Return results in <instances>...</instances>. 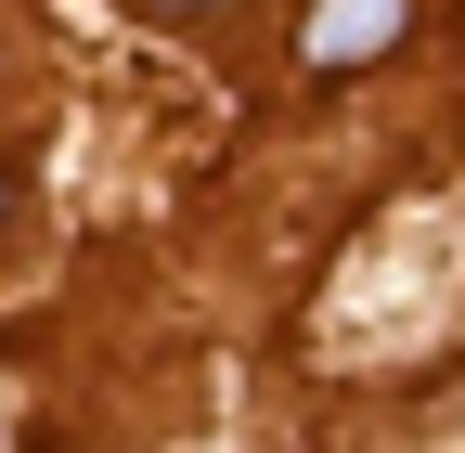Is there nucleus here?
Here are the masks:
<instances>
[{
    "mask_svg": "<svg viewBox=\"0 0 465 453\" xmlns=\"http://www.w3.org/2000/svg\"><path fill=\"white\" fill-rule=\"evenodd\" d=\"M401 26H414V0H311V78H349V65H375V52H401Z\"/></svg>",
    "mask_w": 465,
    "mask_h": 453,
    "instance_id": "f257e3e1",
    "label": "nucleus"
},
{
    "mask_svg": "<svg viewBox=\"0 0 465 453\" xmlns=\"http://www.w3.org/2000/svg\"><path fill=\"white\" fill-rule=\"evenodd\" d=\"M14 207H26V156H0V234H14Z\"/></svg>",
    "mask_w": 465,
    "mask_h": 453,
    "instance_id": "f03ea898",
    "label": "nucleus"
},
{
    "mask_svg": "<svg viewBox=\"0 0 465 453\" xmlns=\"http://www.w3.org/2000/svg\"><path fill=\"white\" fill-rule=\"evenodd\" d=\"M143 14H207V0H143Z\"/></svg>",
    "mask_w": 465,
    "mask_h": 453,
    "instance_id": "7ed1b4c3",
    "label": "nucleus"
}]
</instances>
